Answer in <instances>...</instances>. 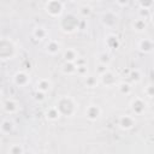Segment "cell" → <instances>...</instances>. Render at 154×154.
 Instances as JSON below:
<instances>
[{"label": "cell", "mask_w": 154, "mask_h": 154, "mask_svg": "<svg viewBox=\"0 0 154 154\" xmlns=\"http://www.w3.org/2000/svg\"><path fill=\"white\" fill-rule=\"evenodd\" d=\"M57 108L59 109L61 116L65 117H71L75 114V112L77 111V106L73 99H71L70 96H61L57 103H55Z\"/></svg>", "instance_id": "6da1fadb"}, {"label": "cell", "mask_w": 154, "mask_h": 154, "mask_svg": "<svg viewBox=\"0 0 154 154\" xmlns=\"http://www.w3.org/2000/svg\"><path fill=\"white\" fill-rule=\"evenodd\" d=\"M78 24H79V20L77 19L76 16L73 14H66L64 16L60 22H59V26L60 29L64 31V32H73L78 29Z\"/></svg>", "instance_id": "7a4b0ae2"}, {"label": "cell", "mask_w": 154, "mask_h": 154, "mask_svg": "<svg viewBox=\"0 0 154 154\" xmlns=\"http://www.w3.org/2000/svg\"><path fill=\"white\" fill-rule=\"evenodd\" d=\"M16 46L8 38H2L0 42V57L2 60L13 59L16 55Z\"/></svg>", "instance_id": "3957f363"}, {"label": "cell", "mask_w": 154, "mask_h": 154, "mask_svg": "<svg viewBox=\"0 0 154 154\" xmlns=\"http://www.w3.org/2000/svg\"><path fill=\"white\" fill-rule=\"evenodd\" d=\"M63 8H64V5L60 0H47L45 5L46 12L51 17H59L63 13Z\"/></svg>", "instance_id": "277c9868"}, {"label": "cell", "mask_w": 154, "mask_h": 154, "mask_svg": "<svg viewBox=\"0 0 154 154\" xmlns=\"http://www.w3.org/2000/svg\"><path fill=\"white\" fill-rule=\"evenodd\" d=\"M99 78H100V83L103 84L105 87H108V88L116 85V83H117L116 75H114L113 72H111L109 70H108L107 72H105L103 75H101Z\"/></svg>", "instance_id": "5b68a950"}, {"label": "cell", "mask_w": 154, "mask_h": 154, "mask_svg": "<svg viewBox=\"0 0 154 154\" xmlns=\"http://www.w3.org/2000/svg\"><path fill=\"white\" fill-rule=\"evenodd\" d=\"M135 123H136L135 122V118L131 117V116H128V114L122 116L119 118V120H118V125L123 130H130V129H132L134 125H135Z\"/></svg>", "instance_id": "8992f818"}, {"label": "cell", "mask_w": 154, "mask_h": 154, "mask_svg": "<svg viewBox=\"0 0 154 154\" xmlns=\"http://www.w3.org/2000/svg\"><path fill=\"white\" fill-rule=\"evenodd\" d=\"M13 82L18 87H25L30 82V77L25 71H18L13 76Z\"/></svg>", "instance_id": "52a82bcc"}, {"label": "cell", "mask_w": 154, "mask_h": 154, "mask_svg": "<svg viewBox=\"0 0 154 154\" xmlns=\"http://www.w3.org/2000/svg\"><path fill=\"white\" fill-rule=\"evenodd\" d=\"M130 107L132 109V112L135 114H142L146 109V102L141 99V97H135L131 103H130Z\"/></svg>", "instance_id": "ba28073f"}, {"label": "cell", "mask_w": 154, "mask_h": 154, "mask_svg": "<svg viewBox=\"0 0 154 154\" xmlns=\"http://www.w3.org/2000/svg\"><path fill=\"white\" fill-rule=\"evenodd\" d=\"M85 116L89 120H96L101 116V108L97 105H89L85 108Z\"/></svg>", "instance_id": "9c48e42d"}, {"label": "cell", "mask_w": 154, "mask_h": 154, "mask_svg": "<svg viewBox=\"0 0 154 154\" xmlns=\"http://www.w3.org/2000/svg\"><path fill=\"white\" fill-rule=\"evenodd\" d=\"M2 109L7 114H14L18 111V103L12 99H7L2 102Z\"/></svg>", "instance_id": "30bf717a"}, {"label": "cell", "mask_w": 154, "mask_h": 154, "mask_svg": "<svg viewBox=\"0 0 154 154\" xmlns=\"http://www.w3.org/2000/svg\"><path fill=\"white\" fill-rule=\"evenodd\" d=\"M138 48L143 53H150L154 49V42L149 38H142L138 42Z\"/></svg>", "instance_id": "8fae6325"}, {"label": "cell", "mask_w": 154, "mask_h": 154, "mask_svg": "<svg viewBox=\"0 0 154 154\" xmlns=\"http://www.w3.org/2000/svg\"><path fill=\"white\" fill-rule=\"evenodd\" d=\"M60 116L61 114H60L59 109L57 108V106H53V107L48 108L47 112H46V119L49 120V122H57L60 118Z\"/></svg>", "instance_id": "7c38bea8"}, {"label": "cell", "mask_w": 154, "mask_h": 154, "mask_svg": "<svg viewBox=\"0 0 154 154\" xmlns=\"http://www.w3.org/2000/svg\"><path fill=\"white\" fill-rule=\"evenodd\" d=\"M59 51H60V43L58 41H55V40H51L46 45V52L48 54H51V55L57 54Z\"/></svg>", "instance_id": "4fadbf2b"}, {"label": "cell", "mask_w": 154, "mask_h": 154, "mask_svg": "<svg viewBox=\"0 0 154 154\" xmlns=\"http://www.w3.org/2000/svg\"><path fill=\"white\" fill-rule=\"evenodd\" d=\"M63 57H64V60H65V61H71V63H75V61L79 58L77 51L73 49V48H67V49L64 52Z\"/></svg>", "instance_id": "5bb4252c"}, {"label": "cell", "mask_w": 154, "mask_h": 154, "mask_svg": "<svg viewBox=\"0 0 154 154\" xmlns=\"http://www.w3.org/2000/svg\"><path fill=\"white\" fill-rule=\"evenodd\" d=\"M61 71L64 75H73L77 72V66L75 63H71V61H65L61 66Z\"/></svg>", "instance_id": "9a60e30c"}, {"label": "cell", "mask_w": 154, "mask_h": 154, "mask_svg": "<svg viewBox=\"0 0 154 154\" xmlns=\"http://www.w3.org/2000/svg\"><path fill=\"white\" fill-rule=\"evenodd\" d=\"M51 89V82L47 78H41L37 81L36 83V90L42 91V93H47Z\"/></svg>", "instance_id": "2e32d148"}, {"label": "cell", "mask_w": 154, "mask_h": 154, "mask_svg": "<svg viewBox=\"0 0 154 154\" xmlns=\"http://www.w3.org/2000/svg\"><path fill=\"white\" fill-rule=\"evenodd\" d=\"M132 28H134V30L137 31V32H142V31H144V29L147 28V23H146L144 18L135 19V22L132 23Z\"/></svg>", "instance_id": "e0dca14e"}, {"label": "cell", "mask_w": 154, "mask_h": 154, "mask_svg": "<svg viewBox=\"0 0 154 154\" xmlns=\"http://www.w3.org/2000/svg\"><path fill=\"white\" fill-rule=\"evenodd\" d=\"M32 35H34V37H35L36 40H43V38L47 37L48 32H47L46 28H43V26H37V28L34 29Z\"/></svg>", "instance_id": "ac0fdd59"}, {"label": "cell", "mask_w": 154, "mask_h": 154, "mask_svg": "<svg viewBox=\"0 0 154 154\" xmlns=\"http://www.w3.org/2000/svg\"><path fill=\"white\" fill-rule=\"evenodd\" d=\"M13 129V123L10 119H4L0 125V130L2 134H10V131Z\"/></svg>", "instance_id": "d6986e66"}, {"label": "cell", "mask_w": 154, "mask_h": 154, "mask_svg": "<svg viewBox=\"0 0 154 154\" xmlns=\"http://www.w3.org/2000/svg\"><path fill=\"white\" fill-rule=\"evenodd\" d=\"M106 45H107L108 48H117L119 46V41H118V38H117L116 35H112L111 34V35H108L106 37Z\"/></svg>", "instance_id": "ffe728a7"}, {"label": "cell", "mask_w": 154, "mask_h": 154, "mask_svg": "<svg viewBox=\"0 0 154 154\" xmlns=\"http://www.w3.org/2000/svg\"><path fill=\"white\" fill-rule=\"evenodd\" d=\"M117 23V17L113 14V13H106L105 16H103V24H106V25H108V26H112V25H114Z\"/></svg>", "instance_id": "44dd1931"}, {"label": "cell", "mask_w": 154, "mask_h": 154, "mask_svg": "<svg viewBox=\"0 0 154 154\" xmlns=\"http://www.w3.org/2000/svg\"><path fill=\"white\" fill-rule=\"evenodd\" d=\"M131 90H132V88H131V85L129 83L123 82V83L118 84V91L120 94H123V95H129L131 93Z\"/></svg>", "instance_id": "7402d4cb"}, {"label": "cell", "mask_w": 154, "mask_h": 154, "mask_svg": "<svg viewBox=\"0 0 154 154\" xmlns=\"http://www.w3.org/2000/svg\"><path fill=\"white\" fill-rule=\"evenodd\" d=\"M79 14L83 17V18H88L90 14H91V12H93V10H91V7L89 6V5H83V6H81L79 7Z\"/></svg>", "instance_id": "603a6c76"}, {"label": "cell", "mask_w": 154, "mask_h": 154, "mask_svg": "<svg viewBox=\"0 0 154 154\" xmlns=\"http://www.w3.org/2000/svg\"><path fill=\"white\" fill-rule=\"evenodd\" d=\"M97 82H99V81H97V77H95V76H85L84 83H85L87 87H89V88H94V87H96Z\"/></svg>", "instance_id": "cb8c5ba5"}, {"label": "cell", "mask_w": 154, "mask_h": 154, "mask_svg": "<svg viewBox=\"0 0 154 154\" xmlns=\"http://www.w3.org/2000/svg\"><path fill=\"white\" fill-rule=\"evenodd\" d=\"M25 150L20 144H12L8 148V154H23Z\"/></svg>", "instance_id": "d4e9b609"}, {"label": "cell", "mask_w": 154, "mask_h": 154, "mask_svg": "<svg viewBox=\"0 0 154 154\" xmlns=\"http://www.w3.org/2000/svg\"><path fill=\"white\" fill-rule=\"evenodd\" d=\"M109 69H108V65L107 64H102V63H99L96 69H95V72L97 75V77H100L101 75H103L105 72H107Z\"/></svg>", "instance_id": "484cf974"}, {"label": "cell", "mask_w": 154, "mask_h": 154, "mask_svg": "<svg viewBox=\"0 0 154 154\" xmlns=\"http://www.w3.org/2000/svg\"><path fill=\"white\" fill-rule=\"evenodd\" d=\"M130 79L132 81V82H135V83H137V82H140L141 81V72L137 70V69H135V70H131V72H130Z\"/></svg>", "instance_id": "4316f807"}, {"label": "cell", "mask_w": 154, "mask_h": 154, "mask_svg": "<svg viewBox=\"0 0 154 154\" xmlns=\"http://www.w3.org/2000/svg\"><path fill=\"white\" fill-rule=\"evenodd\" d=\"M138 4H140V7L141 8H144V10H150L153 4H154V0H138Z\"/></svg>", "instance_id": "83f0119b"}, {"label": "cell", "mask_w": 154, "mask_h": 154, "mask_svg": "<svg viewBox=\"0 0 154 154\" xmlns=\"http://www.w3.org/2000/svg\"><path fill=\"white\" fill-rule=\"evenodd\" d=\"M97 60H99V63L107 64V65H109V63H111V58H109V55H108L107 53H101V54L99 55Z\"/></svg>", "instance_id": "f1b7e54d"}, {"label": "cell", "mask_w": 154, "mask_h": 154, "mask_svg": "<svg viewBox=\"0 0 154 154\" xmlns=\"http://www.w3.org/2000/svg\"><path fill=\"white\" fill-rule=\"evenodd\" d=\"M144 93H146L147 96H149V97H154V85H153V84L147 85L146 89H144Z\"/></svg>", "instance_id": "f546056e"}, {"label": "cell", "mask_w": 154, "mask_h": 154, "mask_svg": "<svg viewBox=\"0 0 154 154\" xmlns=\"http://www.w3.org/2000/svg\"><path fill=\"white\" fill-rule=\"evenodd\" d=\"M87 72H88V69H87V65H82V66H77V72L79 76H87Z\"/></svg>", "instance_id": "4dcf8cb0"}, {"label": "cell", "mask_w": 154, "mask_h": 154, "mask_svg": "<svg viewBox=\"0 0 154 154\" xmlns=\"http://www.w3.org/2000/svg\"><path fill=\"white\" fill-rule=\"evenodd\" d=\"M46 93H42V91H38V90H36V96H35V99L36 100H40V101H42V100H45L46 99Z\"/></svg>", "instance_id": "1f68e13d"}, {"label": "cell", "mask_w": 154, "mask_h": 154, "mask_svg": "<svg viewBox=\"0 0 154 154\" xmlns=\"http://www.w3.org/2000/svg\"><path fill=\"white\" fill-rule=\"evenodd\" d=\"M117 2H118L120 6H124V5H126V4L129 2V0H117Z\"/></svg>", "instance_id": "d6a6232c"}, {"label": "cell", "mask_w": 154, "mask_h": 154, "mask_svg": "<svg viewBox=\"0 0 154 154\" xmlns=\"http://www.w3.org/2000/svg\"><path fill=\"white\" fill-rule=\"evenodd\" d=\"M70 1H76V0H70Z\"/></svg>", "instance_id": "836d02e7"}, {"label": "cell", "mask_w": 154, "mask_h": 154, "mask_svg": "<svg viewBox=\"0 0 154 154\" xmlns=\"http://www.w3.org/2000/svg\"><path fill=\"white\" fill-rule=\"evenodd\" d=\"M153 53H154V49H153Z\"/></svg>", "instance_id": "e575fe53"}, {"label": "cell", "mask_w": 154, "mask_h": 154, "mask_svg": "<svg viewBox=\"0 0 154 154\" xmlns=\"http://www.w3.org/2000/svg\"><path fill=\"white\" fill-rule=\"evenodd\" d=\"M97 1H101V0H97Z\"/></svg>", "instance_id": "d590c367"}]
</instances>
